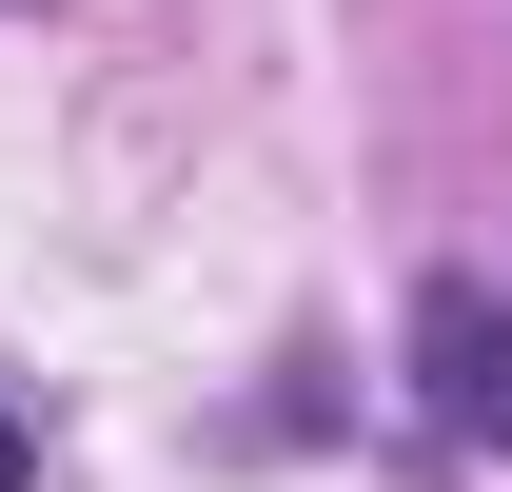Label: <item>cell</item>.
<instances>
[{"label": "cell", "instance_id": "6da1fadb", "mask_svg": "<svg viewBox=\"0 0 512 492\" xmlns=\"http://www.w3.org/2000/svg\"><path fill=\"white\" fill-rule=\"evenodd\" d=\"M414 414H434L453 453H512V296L493 276H434V296H414Z\"/></svg>", "mask_w": 512, "mask_h": 492}, {"label": "cell", "instance_id": "7a4b0ae2", "mask_svg": "<svg viewBox=\"0 0 512 492\" xmlns=\"http://www.w3.org/2000/svg\"><path fill=\"white\" fill-rule=\"evenodd\" d=\"M20 473H40V453H20V414H0V492H20Z\"/></svg>", "mask_w": 512, "mask_h": 492}]
</instances>
